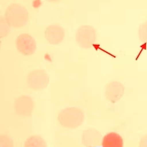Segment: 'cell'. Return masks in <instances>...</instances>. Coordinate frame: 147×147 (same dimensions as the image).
Instances as JSON below:
<instances>
[{"label":"cell","mask_w":147,"mask_h":147,"mask_svg":"<svg viewBox=\"0 0 147 147\" xmlns=\"http://www.w3.org/2000/svg\"><path fill=\"white\" fill-rule=\"evenodd\" d=\"M123 138L117 133L110 132L103 136L101 147H123Z\"/></svg>","instance_id":"cell-8"},{"label":"cell","mask_w":147,"mask_h":147,"mask_svg":"<svg viewBox=\"0 0 147 147\" xmlns=\"http://www.w3.org/2000/svg\"><path fill=\"white\" fill-rule=\"evenodd\" d=\"M34 108V99L29 95H23L18 96L14 103L15 112L20 117L27 118L32 116Z\"/></svg>","instance_id":"cell-2"},{"label":"cell","mask_w":147,"mask_h":147,"mask_svg":"<svg viewBox=\"0 0 147 147\" xmlns=\"http://www.w3.org/2000/svg\"><path fill=\"white\" fill-rule=\"evenodd\" d=\"M23 147H48V145L42 136L38 135H33L26 139L24 142Z\"/></svg>","instance_id":"cell-10"},{"label":"cell","mask_w":147,"mask_h":147,"mask_svg":"<svg viewBox=\"0 0 147 147\" xmlns=\"http://www.w3.org/2000/svg\"><path fill=\"white\" fill-rule=\"evenodd\" d=\"M124 92V88L122 85L119 83L113 82L109 84L106 88L105 98L111 103H117L123 98Z\"/></svg>","instance_id":"cell-6"},{"label":"cell","mask_w":147,"mask_h":147,"mask_svg":"<svg viewBox=\"0 0 147 147\" xmlns=\"http://www.w3.org/2000/svg\"><path fill=\"white\" fill-rule=\"evenodd\" d=\"M85 119L83 110L76 107L64 108L59 111L57 115V121L59 125L68 129H75L81 127Z\"/></svg>","instance_id":"cell-1"},{"label":"cell","mask_w":147,"mask_h":147,"mask_svg":"<svg viewBox=\"0 0 147 147\" xmlns=\"http://www.w3.org/2000/svg\"><path fill=\"white\" fill-rule=\"evenodd\" d=\"M0 147H15L14 142L10 136L2 134L0 136Z\"/></svg>","instance_id":"cell-11"},{"label":"cell","mask_w":147,"mask_h":147,"mask_svg":"<svg viewBox=\"0 0 147 147\" xmlns=\"http://www.w3.org/2000/svg\"><path fill=\"white\" fill-rule=\"evenodd\" d=\"M22 6H17V10L9 7L6 13L8 22L12 26H20L25 24L28 18V13L26 9Z\"/></svg>","instance_id":"cell-5"},{"label":"cell","mask_w":147,"mask_h":147,"mask_svg":"<svg viewBox=\"0 0 147 147\" xmlns=\"http://www.w3.org/2000/svg\"><path fill=\"white\" fill-rule=\"evenodd\" d=\"M63 31L61 28L57 26L49 27L45 31L46 38L50 42L58 44L63 38Z\"/></svg>","instance_id":"cell-9"},{"label":"cell","mask_w":147,"mask_h":147,"mask_svg":"<svg viewBox=\"0 0 147 147\" xmlns=\"http://www.w3.org/2000/svg\"><path fill=\"white\" fill-rule=\"evenodd\" d=\"M49 81L47 72L42 70H36L29 73L27 77V84L31 89L41 90L47 88Z\"/></svg>","instance_id":"cell-3"},{"label":"cell","mask_w":147,"mask_h":147,"mask_svg":"<svg viewBox=\"0 0 147 147\" xmlns=\"http://www.w3.org/2000/svg\"><path fill=\"white\" fill-rule=\"evenodd\" d=\"M139 147H147V135L142 137L139 142Z\"/></svg>","instance_id":"cell-12"},{"label":"cell","mask_w":147,"mask_h":147,"mask_svg":"<svg viewBox=\"0 0 147 147\" xmlns=\"http://www.w3.org/2000/svg\"><path fill=\"white\" fill-rule=\"evenodd\" d=\"M17 46L18 51L22 54L31 55L35 52L36 43L33 37L24 34L17 38Z\"/></svg>","instance_id":"cell-7"},{"label":"cell","mask_w":147,"mask_h":147,"mask_svg":"<svg viewBox=\"0 0 147 147\" xmlns=\"http://www.w3.org/2000/svg\"><path fill=\"white\" fill-rule=\"evenodd\" d=\"M103 137L100 132L96 129L87 127L82 133V144L84 147H100Z\"/></svg>","instance_id":"cell-4"}]
</instances>
